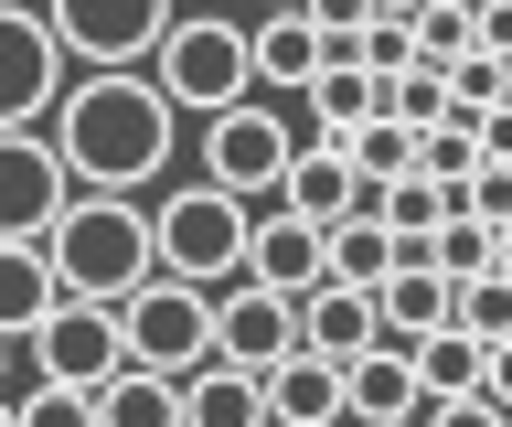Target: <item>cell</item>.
Returning <instances> with one entry per match:
<instances>
[{
  "label": "cell",
  "mask_w": 512,
  "mask_h": 427,
  "mask_svg": "<svg viewBox=\"0 0 512 427\" xmlns=\"http://www.w3.org/2000/svg\"><path fill=\"white\" fill-rule=\"evenodd\" d=\"M384 118H395V129H438V118H448V75H438V65L384 75Z\"/></svg>",
  "instance_id": "29"
},
{
  "label": "cell",
  "mask_w": 512,
  "mask_h": 427,
  "mask_svg": "<svg viewBox=\"0 0 512 427\" xmlns=\"http://www.w3.org/2000/svg\"><path fill=\"white\" fill-rule=\"evenodd\" d=\"M43 257H54L64 299H128L139 278H150V203L139 193H75L54 214V235H43Z\"/></svg>",
  "instance_id": "2"
},
{
  "label": "cell",
  "mask_w": 512,
  "mask_h": 427,
  "mask_svg": "<svg viewBox=\"0 0 512 427\" xmlns=\"http://www.w3.org/2000/svg\"><path fill=\"white\" fill-rule=\"evenodd\" d=\"M448 321L470 331V342H512V278H502V267H480V278H448Z\"/></svg>",
  "instance_id": "25"
},
{
  "label": "cell",
  "mask_w": 512,
  "mask_h": 427,
  "mask_svg": "<svg viewBox=\"0 0 512 427\" xmlns=\"http://www.w3.org/2000/svg\"><path fill=\"white\" fill-rule=\"evenodd\" d=\"M374 11H384V22H416V11H427V0H374Z\"/></svg>",
  "instance_id": "37"
},
{
  "label": "cell",
  "mask_w": 512,
  "mask_h": 427,
  "mask_svg": "<svg viewBox=\"0 0 512 427\" xmlns=\"http://www.w3.org/2000/svg\"><path fill=\"white\" fill-rule=\"evenodd\" d=\"M406 65H416V33L374 11V22H363V75H406Z\"/></svg>",
  "instance_id": "32"
},
{
  "label": "cell",
  "mask_w": 512,
  "mask_h": 427,
  "mask_svg": "<svg viewBox=\"0 0 512 427\" xmlns=\"http://www.w3.org/2000/svg\"><path fill=\"white\" fill-rule=\"evenodd\" d=\"M64 97V43L43 33V11L0 0V129H43Z\"/></svg>",
  "instance_id": "9"
},
{
  "label": "cell",
  "mask_w": 512,
  "mask_h": 427,
  "mask_svg": "<svg viewBox=\"0 0 512 427\" xmlns=\"http://www.w3.org/2000/svg\"><path fill=\"white\" fill-rule=\"evenodd\" d=\"M267 11H310V0H267Z\"/></svg>",
  "instance_id": "39"
},
{
  "label": "cell",
  "mask_w": 512,
  "mask_h": 427,
  "mask_svg": "<svg viewBox=\"0 0 512 427\" xmlns=\"http://www.w3.org/2000/svg\"><path fill=\"white\" fill-rule=\"evenodd\" d=\"M427 267H448V278H480V267H491V225H480V214H448V225L427 235Z\"/></svg>",
  "instance_id": "30"
},
{
  "label": "cell",
  "mask_w": 512,
  "mask_h": 427,
  "mask_svg": "<svg viewBox=\"0 0 512 427\" xmlns=\"http://www.w3.org/2000/svg\"><path fill=\"white\" fill-rule=\"evenodd\" d=\"M246 278H267V289H288V299L320 289V225H299L288 203H267L246 225Z\"/></svg>",
  "instance_id": "15"
},
{
  "label": "cell",
  "mask_w": 512,
  "mask_h": 427,
  "mask_svg": "<svg viewBox=\"0 0 512 427\" xmlns=\"http://www.w3.org/2000/svg\"><path fill=\"white\" fill-rule=\"evenodd\" d=\"M246 54H256V86H310L320 75V22L310 11H267L246 33Z\"/></svg>",
  "instance_id": "21"
},
{
  "label": "cell",
  "mask_w": 512,
  "mask_h": 427,
  "mask_svg": "<svg viewBox=\"0 0 512 427\" xmlns=\"http://www.w3.org/2000/svg\"><path fill=\"white\" fill-rule=\"evenodd\" d=\"M470 43L512 65V0H470Z\"/></svg>",
  "instance_id": "34"
},
{
  "label": "cell",
  "mask_w": 512,
  "mask_h": 427,
  "mask_svg": "<svg viewBox=\"0 0 512 427\" xmlns=\"http://www.w3.org/2000/svg\"><path fill=\"white\" fill-rule=\"evenodd\" d=\"M96 427H182V374L118 363V374L96 385Z\"/></svg>",
  "instance_id": "20"
},
{
  "label": "cell",
  "mask_w": 512,
  "mask_h": 427,
  "mask_svg": "<svg viewBox=\"0 0 512 427\" xmlns=\"http://www.w3.org/2000/svg\"><path fill=\"white\" fill-rule=\"evenodd\" d=\"M43 33L64 43V65H150L171 0H43Z\"/></svg>",
  "instance_id": "7"
},
{
  "label": "cell",
  "mask_w": 512,
  "mask_h": 427,
  "mask_svg": "<svg viewBox=\"0 0 512 427\" xmlns=\"http://www.w3.org/2000/svg\"><path fill=\"white\" fill-rule=\"evenodd\" d=\"M267 427H278V417H267Z\"/></svg>",
  "instance_id": "44"
},
{
  "label": "cell",
  "mask_w": 512,
  "mask_h": 427,
  "mask_svg": "<svg viewBox=\"0 0 512 427\" xmlns=\"http://www.w3.org/2000/svg\"><path fill=\"white\" fill-rule=\"evenodd\" d=\"M480 395H491V406L512 417V342H491V363H480Z\"/></svg>",
  "instance_id": "35"
},
{
  "label": "cell",
  "mask_w": 512,
  "mask_h": 427,
  "mask_svg": "<svg viewBox=\"0 0 512 427\" xmlns=\"http://www.w3.org/2000/svg\"><path fill=\"white\" fill-rule=\"evenodd\" d=\"M363 193H374V182L342 161V139H299L288 171H278V203L299 214V225H320V235L342 225V214H363Z\"/></svg>",
  "instance_id": "12"
},
{
  "label": "cell",
  "mask_w": 512,
  "mask_h": 427,
  "mask_svg": "<svg viewBox=\"0 0 512 427\" xmlns=\"http://www.w3.org/2000/svg\"><path fill=\"white\" fill-rule=\"evenodd\" d=\"M0 427H22V417H11V395H0Z\"/></svg>",
  "instance_id": "40"
},
{
  "label": "cell",
  "mask_w": 512,
  "mask_h": 427,
  "mask_svg": "<svg viewBox=\"0 0 512 427\" xmlns=\"http://www.w3.org/2000/svg\"><path fill=\"white\" fill-rule=\"evenodd\" d=\"M22 342H32V363H43V385H86V395L128 363V342H118V299H54Z\"/></svg>",
  "instance_id": "8"
},
{
  "label": "cell",
  "mask_w": 512,
  "mask_h": 427,
  "mask_svg": "<svg viewBox=\"0 0 512 427\" xmlns=\"http://www.w3.org/2000/svg\"><path fill=\"white\" fill-rule=\"evenodd\" d=\"M203 11H214V0H203Z\"/></svg>",
  "instance_id": "43"
},
{
  "label": "cell",
  "mask_w": 512,
  "mask_h": 427,
  "mask_svg": "<svg viewBox=\"0 0 512 427\" xmlns=\"http://www.w3.org/2000/svg\"><path fill=\"white\" fill-rule=\"evenodd\" d=\"M502 427H512V417H502Z\"/></svg>",
  "instance_id": "45"
},
{
  "label": "cell",
  "mask_w": 512,
  "mask_h": 427,
  "mask_svg": "<svg viewBox=\"0 0 512 427\" xmlns=\"http://www.w3.org/2000/svg\"><path fill=\"white\" fill-rule=\"evenodd\" d=\"M267 417H278V427H331V417H342V363L310 353V342L278 353V363H267Z\"/></svg>",
  "instance_id": "17"
},
{
  "label": "cell",
  "mask_w": 512,
  "mask_h": 427,
  "mask_svg": "<svg viewBox=\"0 0 512 427\" xmlns=\"http://www.w3.org/2000/svg\"><path fill=\"white\" fill-rule=\"evenodd\" d=\"M480 161H512V107H480Z\"/></svg>",
  "instance_id": "36"
},
{
  "label": "cell",
  "mask_w": 512,
  "mask_h": 427,
  "mask_svg": "<svg viewBox=\"0 0 512 427\" xmlns=\"http://www.w3.org/2000/svg\"><path fill=\"white\" fill-rule=\"evenodd\" d=\"M288 150H299V129H288L267 97H235V107H214V118H203V182H214V193H235V203H278Z\"/></svg>",
  "instance_id": "6"
},
{
  "label": "cell",
  "mask_w": 512,
  "mask_h": 427,
  "mask_svg": "<svg viewBox=\"0 0 512 427\" xmlns=\"http://www.w3.org/2000/svg\"><path fill=\"white\" fill-rule=\"evenodd\" d=\"M374 321H384V342H427V331L448 321V267H427V257L395 246V267L374 278Z\"/></svg>",
  "instance_id": "14"
},
{
  "label": "cell",
  "mask_w": 512,
  "mask_h": 427,
  "mask_svg": "<svg viewBox=\"0 0 512 427\" xmlns=\"http://www.w3.org/2000/svg\"><path fill=\"white\" fill-rule=\"evenodd\" d=\"M342 406H352V417H374V427L416 417V406H427V385H416V353H406V342L352 353V363H342Z\"/></svg>",
  "instance_id": "16"
},
{
  "label": "cell",
  "mask_w": 512,
  "mask_h": 427,
  "mask_svg": "<svg viewBox=\"0 0 512 427\" xmlns=\"http://www.w3.org/2000/svg\"><path fill=\"white\" fill-rule=\"evenodd\" d=\"M491 267H502V278H512V225H502V235H491Z\"/></svg>",
  "instance_id": "38"
},
{
  "label": "cell",
  "mask_w": 512,
  "mask_h": 427,
  "mask_svg": "<svg viewBox=\"0 0 512 427\" xmlns=\"http://www.w3.org/2000/svg\"><path fill=\"white\" fill-rule=\"evenodd\" d=\"M278 353H299V299L267 289V278H224V289H214V363L267 374Z\"/></svg>",
  "instance_id": "10"
},
{
  "label": "cell",
  "mask_w": 512,
  "mask_h": 427,
  "mask_svg": "<svg viewBox=\"0 0 512 427\" xmlns=\"http://www.w3.org/2000/svg\"><path fill=\"white\" fill-rule=\"evenodd\" d=\"M0 353H11V331H0Z\"/></svg>",
  "instance_id": "42"
},
{
  "label": "cell",
  "mask_w": 512,
  "mask_h": 427,
  "mask_svg": "<svg viewBox=\"0 0 512 427\" xmlns=\"http://www.w3.org/2000/svg\"><path fill=\"white\" fill-rule=\"evenodd\" d=\"M64 203H75V171L54 161V139L0 129V235H54Z\"/></svg>",
  "instance_id": "11"
},
{
  "label": "cell",
  "mask_w": 512,
  "mask_h": 427,
  "mask_svg": "<svg viewBox=\"0 0 512 427\" xmlns=\"http://www.w3.org/2000/svg\"><path fill=\"white\" fill-rule=\"evenodd\" d=\"M384 267H395V235H384L374 214H342V225L320 235V278H352V289H374Z\"/></svg>",
  "instance_id": "24"
},
{
  "label": "cell",
  "mask_w": 512,
  "mask_h": 427,
  "mask_svg": "<svg viewBox=\"0 0 512 427\" xmlns=\"http://www.w3.org/2000/svg\"><path fill=\"white\" fill-rule=\"evenodd\" d=\"M416 171H427V182H470V171H480V118H438V129H416Z\"/></svg>",
  "instance_id": "27"
},
{
  "label": "cell",
  "mask_w": 512,
  "mask_h": 427,
  "mask_svg": "<svg viewBox=\"0 0 512 427\" xmlns=\"http://www.w3.org/2000/svg\"><path fill=\"white\" fill-rule=\"evenodd\" d=\"M246 225H256V203L214 193V182H182V193L150 203V257H160V278L224 289V278H246Z\"/></svg>",
  "instance_id": "4"
},
{
  "label": "cell",
  "mask_w": 512,
  "mask_h": 427,
  "mask_svg": "<svg viewBox=\"0 0 512 427\" xmlns=\"http://www.w3.org/2000/svg\"><path fill=\"white\" fill-rule=\"evenodd\" d=\"M299 97H310V139H342V129H363V118H384V75H363V65H320Z\"/></svg>",
  "instance_id": "22"
},
{
  "label": "cell",
  "mask_w": 512,
  "mask_h": 427,
  "mask_svg": "<svg viewBox=\"0 0 512 427\" xmlns=\"http://www.w3.org/2000/svg\"><path fill=\"white\" fill-rule=\"evenodd\" d=\"M150 86L171 97V118H214V107L256 97L246 22H224V11H182V22L150 43Z\"/></svg>",
  "instance_id": "3"
},
{
  "label": "cell",
  "mask_w": 512,
  "mask_h": 427,
  "mask_svg": "<svg viewBox=\"0 0 512 427\" xmlns=\"http://www.w3.org/2000/svg\"><path fill=\"white\" fill-rule=\"evenodd\" d=\"M54 299H64V278H54V257H43V235H0V331L22 342Z\"/></svg>",
  "instance_id": "19"
},
{
  "label": "cell",
  "mask_w": 512,
  "mask_h": 427,
  "mask_svg": "<svg viewBox=\"0 0 512 427\" xmlns=\"http://www.w3.org/2000/svg\"><path fill=\"white\" fill-rule=\"evenodd\" d=\"M342 161L363 171V182H395V171H416V129H395V118H363V129H342Z\"/></svg>",
  "instance_id": "26"
},
{
  "label": "cell",
  "mask_w": 512,
  "mask_h": 427,
  "mask_svg": "<svg viewBox=\"0 0 512 427\" xmlns=\"http://www.w3.org/2000/svg\"><path fill=\"white\" fill-rule=\"evenodd\" d=\"M406 353H416V385H427V395H480V363H491V342H470L459 321H438L427 342H406Z\"/></svg>",
  "instance_id": "23"
},
{
  "label": "cell",
  "mask_w": 512,
  "mask_h": 427,
  "mask_svg": "<svg viewBox=\"0 0 512 427\" xmlns=\"http://www.w3.org/2000/svg\"><path fill=\"white\" fill-rule=\"evenodd\" d=\"M43 139L75 171V193H150L171 161V97L150 86V65H75Z\"/></svg>",
  "instance_id": "1"
},
{
  "label": "cell",
  "mask_w": 512,
  "mask_h": 427,
  "mask_svg": "<svg viewBox=\"0 0 512 427\" xmlns=\"http://www.w3.org/2000/svg\"><path fill=\"white\" fill-rule=\"evenodd\" d=\"M118 342H128V363H150V374H203V363H214V289L150 267V278L118 299Z\"/></svg>",
  "instance_id": "5"
},
{
  "label": "cell",
  "mask_w": 512,
  "mask_h": 427,
  "mask_svg": "<svg viewBox=\"0 0 512 427\" xmlns=\"http://www.w3.org/2000/svg\"><path fill=\"white\" fill-rule=\"evenodd\" d=\"M395 427H427V417H395Z\"/></svg>",
  "instance_id": "41"
},
{
  "label": "cell",
  "mask_w": 512,
  "mask_h": 427,
  "mask_svg": "<svg viewBox=\"0 0 512 427\" xmlns=\"http://www.w3.org/2000/svg\"><path fill=\"white\" fill-rule=\"evenodd\" d=\"M11 417L22 427H96V395L86 385H32V395H11Z\"/></svg>",
  "instance_id": "31"
},
{
  "label": "cell",
  "mask_w": 512,
  "mask_h": 427,
  "mask_svg": "<svg viewBox=\"0 0 512 427\" xmlns=\"http://www.w3.org/2000/svg\"><path fill=\"white\" fill-rule=\"evenodd\" d=\"M406 33H416V65H438V75L459 65V54H480V43H470V0H427Z\"/></svg>",
  "instance_id": "28"
},
{
  "label": "cell",
  "mask_w": 512,
  "mask_h": 427,
  "mask_svg": "<svg viewBox=\"0 0 512 427\" xmlns=\"http://www.w3.org/2000/svg\"><path fill=\"white\" fill-rule=\"evenodd\" d=\"M182 427H267V374H246V363L182 374Z\"/></svg>",
  "instance_id": "18"
},
{
  "label": "cell",
  "mask_w": 512,
  "mask_h": 427,
  "mask_svg": "<svg viewBox=\"0 0 512 427\" xmlns=\"http://www.w3.org/2000/svg\"><path fill=\"white\" fill-rule=\"evenodd\" d=\"M416 417L427 427H502V406H491V395H427Z\"/></svg>",
  "instance_id": "33"
},
{
  "label": "cell",
  "mask_w": 512,
  "mask_h": 427,
  "mask_svg": "<svg viewBox=\"0 0 512 427\" xmlns=\"http://www.w3.org/2000/svg\"><path fill=\"white\" fill-rule=\"evenodd\" d=\"M299 342H310V353H331V363L374 353V342H384L374 289H352V278H320V289H299Z\"/></svg>",
  "instance_id": "13"
}]
</instances>
